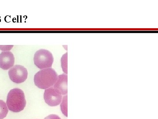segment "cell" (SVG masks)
<instances>
[{"mask_svg": "<svg viewBox=\"0 0 158 119\" xmlns=\"http://www.w3.org/2000/svg\"><path fill=\"white\" fill-rule=\"evenodd\" d=\"M44 119H61L60 117L58 115L55 114L50 115L47 117H46Z\"/></svg>", "mask_w": 158, "mask_h": 119, "instance_id": "cell-12", "label": "cell"}, {"mask_svg": "<svg viewBox=\"0 0 158 119\" xmlns=\"http://www.w3.org/2000/svg\"><path fill=\"white\" fill-rule=\"evenodd\" d=\"M9 75L12 82L16 83H22L27 78L28 71L23 66L15 65L9 70Z\"/></svg>", "mask_w": 158, "mask_h": 119, "instance_id": "cell-4", "label": "cell"}, {"mask_svg": "<svg viewBox=\"0 0 158 119\" xmlns=\"http://www.w3.org/2000/svg\"><path fill=\"white\" fill-rule=\"evenodd\" d=\"M67 55L68 54L66 53V54L63 55L62 56V58H61V65H62V70H63L64 73L67 75L68 73V68H67Z\"/></svg>", "mask_w": 158, "mask_h": 119, "instance_id": "cell-10", "label": "cell"}, {"mask_svg": "<svg viewBox=\"0 0 158 119\" xmlns=\"http://www.w3.org/2000/svg\"><path fill=\"white\" fill-rule=\"evenodd\" d=\"M53 61L52 54L45 49L40 50L34 54V64L37 68L41 69L51 68Z\"/></svg>", "mask_w": 158, "mask_h": 119, "instance_id": "cell-3", "label": "cell"}, {"mask_svg": "<svg viewBox=\"0 0 158 119\" xmlns=\"http://www.w3.org/2000/svg\"><path fill=\"white\" fill-rule=\"evenodd\" d=\"M58 77L56 72L54 69H43L35 74L34 83L38 88L46 90L54 86Z\"/></svg>", "mask_w": 158, "mask_h": 119, "instance_id": "cell-1", "label": "cell"}, {"mask_svg": "<svg viewBox=\"0 0 158 119\" xmlns=\"http://www.w3.org/2000/svg\"><path fill=\"white\" fill-rule=\"evenodd\" d=\"M9 112L8 108L6 102L0 100V119L5 118Z\"/></svg>", "mask_w": 158, "mask_h": 119, "instance_id": "cell-8", "label": "cell"}, {"mask_svg": "<svg viewBox=\"0 0 158 119\" xmlns=\"http://www.w3.org/2000/svg\"><path fill=\"white\" fill-rule=\"evenodd\" d=\"M61 109L62 111V113L67 117L68 116L67 114V95L65 96L62 99V102L61 104Z\"/></svg>", "mask_w": 158, "mask_h": 119, "instance_id": "cell-9", "label": "cell"}, {"mask_svg": "<svg viewBox=\"0 0 158 119\" xmlns=\"http://www.w3.org/2000/svg\"><path fill=\"white\" fill-rule=\"evenodd\" d=\"M15 57L11 51H3L0 54V68L6 70L14 66Z\"/></svg>", "mask_w": 158, "mask_h": 119, "instance_id": "cell-6", "label": "cell"}, {"mask_svg": "<svg viewBox=\"0 0 158 119\" xmlns=\"http://www.w3.org/2000/svg\"><path fill=\"white\" fill-rule=\"evenodd\" d=\"M44 98L48 105L51 106H56L62 102V94L57 91L53 87H51L45 90Z\"/></svg>", "mask_w": 158, "mask_h": 119, "instance_id": "cell-5", "label": "cell"}, {"mask_svg": "<svg viewBox=\"0 0 158 119\" xmlns=\"http://www.w3.org/2000/svg\"><path fill=\"white\" fill-rule=\"evenodd\" d=\"M54 88L62 95L68 93V76L62 74L58 76L56 82L54 85Z\"/></svg>", "mask_w": 158, "mask_h": 119, "instance_id": "cell-7", "label": "cell"}, {"mask_svg": "<svg viewBox=\"0 0 158 119\" xmlns=\"http://www.w3.org/2000/svg\"><path fill=\"white\" fill-rule=\"evenodd\" d=\"M13 47V45H0V50L3 51H9Z\"/></svg>", "mask_w": 158, "mask_h": 119, "instance_id": "cell-11", "label": "cell"}, {"mask_svg": "<svg viewBox=\"0 0 158 119\" xmlns=\"http://www.w3.org/2000/svg\"><path fill=\"white\" fill-rule=\"evenodd\" d=\"M7 107L14 112H19L23 110L26 105L25 96L23 91L19 88L11 90L7 96Z\"/></svg>", "mask_w": 158, "mask_h": 119, "instance_id": "cell-2", "label": "cell"}]
</instances>
